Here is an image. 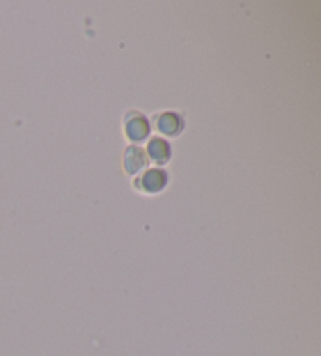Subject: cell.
Returning <instances> with one entry per match:
<instances>
[{"instance_id":"obj_5","label":"cell","mask_w":321,"mask_h":356,"mask_svg":"<svg viewBox=\"0 0 321 356\" xmlns=\"http://www.w3.org/2000/svg\"><path fill=\"white\" fill-rule=\"evenodd\" d=\"M149 156L158 163H165L170 159V145L165 140L156 138L149 143Z\"/></svg>"},{"instance_id":"obj_1","label":"cell","mask_w":321,"mask_h":356,"mask_svg":"<svg viewBox=\"0 0 321 356\" xmlns=\"http://www.w3.org/2000/svg\"><path fill=\"white\" fill-rule=\"evenodd\" d=\"M127 135L129 138L133 141H141L146 138V135L149 134V124L143 115L133 113L127 118Z\"/></svg>"},{"instance_id":"obj_4","label":"cell","mask_w":321,"mask_h":356,"mask_svg":"<svg viewBox=\"0 0 321 356\" xmlns=\"http://www.w3.org/2000/svg\"><path fill=\"white\" fill-rule=\"evenodd\" d=\"M166 181H168V176L162 170H149L143 177L145 188L149 190V192L162 190L166 186Z\"/></svg>"},{"instance_id":"obj_2","label":"cell","mask_w":321,"mask_h":356,"mask_svg":"<svg viewBox=\"0 0 321 356\" xmlns=\"http://www.w3.org/2000/svg\"><path fill=\"white\" fill-rule=\"evenodd\" d=\"M147 165V159H146V152L141 148H129L126 152V168L129 173H137L141 168H145Z\"/></svg>"},{"instance_id":"obj_3","label":"cell","mask_w":321,"mask_h":356,"mask_svg":"<svg viewBox=\"0 0 321 356\" xmlns=\"http://www.w3.org/2000/svg\"><path fill=\"white\" fill-rule=\"evenodd\" d=\"M157 126L160 131L166 135H177L182 131L183 122L174 113H163L157 121Z\"/></svg>"}]
</instances>
